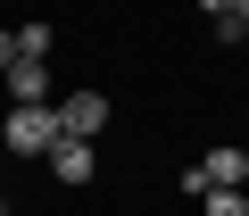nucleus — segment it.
Masks as SVG:
<instances>
[{
  "label": "nucleus",
  "instance_id": "nucleus-1",
  "mask_svg": "<svg viewBox=\"0 0 249 216\" xmlns=\"http://www.w3.org/2000/svg\"><path fill=\"white\" fill-rule=\"evenodd\" d=\"M50 142H58V108H9L0 117V150L9 158H50Z\"/></svg>",
  "mask_w": 249,
  "mask_h": 216
},
{
  "label": "nucleus",
  "instance_id": "nucleus-2",
  "mask_svg": "<svg viewBox=\"0 0 249 216\" xmlns=\"http://www.w3.org/2000/svg\"><path fill=\"white\" fill-rule=\"evenodd\" d=\"M50 108H58V133H67V142H100V133H108V100H100V91H67V100H50Z\"/></svg>",
  "mask_w": 249,
  "mask_h": 216
},
{
  "label": "nucleus",
  "instance_id": "nucleus-3",
  "mask_svg": "<svg viewBox=\"0 0 249 216\" xmlns=\"http://www.w3.org/2000/svg\"><path fill=\"white\" fill-rule=\"evenodd\" d=\"M208 183H249V150H232V142H216V150H208V158H199V166L183 175V191L199 199Z\"/></svg>",
  "mask_w": 249,
  "mask_h": 216
},
{
  "label": "nucleus",
  "instance_id": "nucleus-4",
  "mask_svg": "<svg viewBox=\"0 0 249 216\" xmlns=\"http://www.w3.org/2000/svg\"><path fill=\"white\" fill-rule=\"evenodd\" d=\"M50 175H58V183H91V175H100L91 142H67V133H58V142H50Z\"/></svg>",
  "mask_w": 249,
  "mask_h": 216
},
{
  "label": "nucleus",
  "instance_id": "nucleus-5",
  "mask_svg": "<svg viewBox=\"0 0 249 216\" xmlns=\"http://www.w3.org/2000/svg\"><path fill=\"white\" fill-rule=\"evenodd\" d=\"M199 216H249V183H208L199 191Z\"/></svg>",
  "mask_w": 249,
  "mask_h": 216
},
{
  "label": "nucleus",
  "instance_id": "nucleus-6",
  "mask_svg": "<svg viewBox=\"0 0 249 216\" xmlns=\"http://www.w3.org/2000/svg\"><path fill=\"white\" fill-rule=\"evenodd\" d=\"M50 50H58L50 25H17V58H50Z\"/></svg>",
  "mask_w": 249,
  "mask_h": 216
},
{
  "label": "nucleus",
  "instance_id": "nucleus-7",
  "mask_svg": "<svg viewBox=\"0 0 249 216\" xmlns=\"http://www.w3.org/2000/svg\"><path fill=\"white\" fill-rule=\"evenodd\" d=\"M17 67V34H0V75H9Z\"/></svg>",
  "mask_w": 249,
  "mask_h": 216
},
{
  "label": "nucleus",
  "instance_id": "nucleus-8",
  "mask_svg": "<svg viewBox=\"0 0 249 216\" xmlns=\"http://www.w3.org/2000/svg\"><path fill=\"white\" fill-rule=\"evenodd\" d=\"M199 17H208V25H216V17H232V0H199Z\"/></svg>",
  "mask_w": 249,
  "mask_h": 216
},
{
  "label": "nucleus",
  "instance_id": "nucleus-9",
  "mask_svg": "<svg viewBox=\"0 0 249 216\" xmlns=\"http://www.w3.org/2000/svg\"><path fill=\"white\" fill-rule=\"evenodd\" d=\"M232 17H241V25H249V0H232Z\"/></svg>",
  "mask_w": 249,
  "mask_h": 216
},
{
  "label": "nucleus",
  "instance_id": "nucleus-10",
  "mask_svg": "<svg viewBox=\"0 0 249 216\" xmlns=\"http://www.w3.org/2000/svg\"><path fill=\"white\" fill-rule=\"evenodd\" d=\"M0 216H9V199H0Z\"/></svg>",
  "mask_w": 249,
  "mask_h": 216
}]
</instances>
